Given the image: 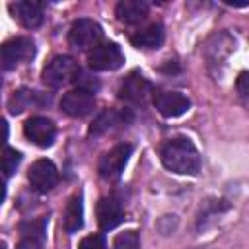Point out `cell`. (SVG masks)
Instances as JSON below:
<instances>
[{"label": "cell", "mask_w": 249, "mask_h": 249, "mask_svg": "<svg viewBox=\"0 0 249 249\" xmlns=\"http://www.w3.org/2000/svg\"><path fill=\"white\" fill-rule=\"evenodd\" d=\"M161 163L181 175H195L200 169V156L195 144L187 138H171L163 144L161 152Z\"/></svg>", "instance_id": "6da1fadb"}, {"label": "cell", "mask_w": 249, "mask_h": 249, "mask_svg": "<svg viewBox=\"0 0 249 249\" xmlns=\"http://www.w3.org/2000/svg\"><path fill=\"white\" fill-rule=\"evenodd\" d=\"M78 76H80L78 62L66 54L54 56L43 70V82L51 88H60L68 82H74Z\"/></svg>", "instance_id": "7a4b0ae2"}, {"label": "cell", "mask_w": 249, "mask_h": 249, "mask_svg": "<svg viewBox=\"0 0 249 249\" xmlns=\"http://www.w3.org/2000/svg\"><path fill=\"white\" fill-rule=\"evenodd\" d=\"M101 35H103L101 25L97 21H93V19L84 18V19H78V21L72 23V27L68 31V43L74 49H80V51H88L89 49L91 51V49H95L99 45Z\"/></svg>", "instance_id": "3957f363"}, {"label": "cell", "mask_w": 249, "mask_h": 249, "mask_svg": "<svg viewBox=\"0 0 249 249\" xmlns=\"http://www.w3.org/2000/svg\"><path fill=\"white\" fill-rule=\"evenodd\" d=\"M123 62H124V54H123L121 47L115 43L97 45L95 49H91L88 53V66L97 72L117 70L123 66Z\"/></svg>", "instance_id": "277c9868"}, {"label": "cell", "mask_w": 249, "mask_h": 249, "mask_svg": "<svg viewBox=\"0 0 249 249\" xmlns=\"http://www.w3.org/2000/svg\"><path fill=\"white\" fill-rule=\"evenodd\" d=\"M132 152V146L130 144H117L115 148H111L109 152H105L97 163V171L101 175V179L105 181H113L117 177H121L126 161H128V156Z\"/></svg>", "instance_id": "5b68a950"}, {"label": "cell", "mask_w": 249, "mask_h": 249, "mask_svg": "<svg viewBox=\"0 0 249 249\" xmlns=\"http://www.w3.org/2000/svg\"><path fill=\"white\" fill-rule=\"evenodd\" d=\"M35 56V43L29 37H14L2 45V66L12 70L21 62H27Z\"/></svg>", "instance_id": "8992f818"}, {"label": "cell", "mask_w": 249, "mask_h": 249, "mask_svg": "<svg viewBox=\"0 0 249 249\" xmlns=\"http://www.w3.org/2000/svg\"><path fill=\"white\" fill-rule=\"evenodd\" d=\"M23 134L31 144H35L39 148H49L54 144L56 126L47 117H31L23 124Z\"/></svg>", "instance_id": "52a82bcc"}, {"label": "cell", "mask_w": 249, "mask_h": 249, "mask_svg": "<svg viewBox=\"0 0 249 249\" xmlns=\"http://www.w3.org/2000/svg\"><path fill=\"white\" fill-rule=\"evenodd\" d=\"M27 179L37 193H49L58 183V169L51 160H37L29 167Z\"/></svg>", "instance_id": "ba28073f"}, {"label": "cell", "mask_w": 249, "mask_h": 249, "mask_svg": "<svg viewBox=\"0 0 249 249\" xmlns=\"http://www.w3.org/2000/svg\"><path fill=\"white\" fill-rule=\"evenodd\" d=\"M154 105L160 115H163L167 119H175L189 111L191 101L187 95H183L179 91H163L154 97Z\"/></svg>", "instance_id": "9c48e42d"}, {"label": "cell", "mask_w": 249, "mask_h": 249, "mask_svg": "<svg viewBox=\"0 0 249 249\" xmlns=\"http://www.w3.org/2000/svg\"><path fill=\"white\" fill-rule=\"evenodd\" d=\"M60 109L68 117H86L93 109V93L84 91V89H72L62 95L60 99Z\"/></svg>", "instance_id": "30bf717a"}, {"label": "cell", "mask_w": 249, "mask_h": 249, "mask_svg": "<svg viewBox=\"0 0 249 249\" xmlns=\"http://www.w3.org/2000/svg\"><path fill=\"white\" fill-rule=\"evenodd\" d=\"M124 210H123V202L117 196H103L97 202V224L101 226V230H113L115 226H119L123 222Z\"/></svg>", "instance_id": "8fae6325"}, {"label": "cell", "mask_w": 249, "mask_h": 249, "mask_svg": "<svg viewBox=\"0 0 249 249\" xmlns=\"http://www.w3.org/2000/svg\"><path fill=\"white\" fill-rule=\"evenodd\" d=\"M150 93H152V84L140 74H130L128 78H124L119 89L121 99H126L132 103H144L150 97Z\"/></svg>", "instance_id": "7c38bea8"}, {"label": "cell", "mask_w": 249, "mask_h": 249, "mask_svg": "<svg viewBox=\"0 0 249 249\" xmlns=\"http://www.w3.org/2000/svg\"><path fill=\"white\" fill-rule=\"evenodd\" d=\"M10 12L27 29L39 27L43 23V8L37 2H16L10 6Z\"/></svg>", "instance_id": "4fadbf2b"}, {"label": "cell", "mask_w": 249, "mask_h": 249, "mask_svg": "<svg viewBox=\"0 0 249 249\" xmlns=\"http://www.w3.org/2000/svg\"><path fill=\"white\" fill-rule=\"evenodd\" d=\"M119 21L123 23H128V25H134V23H140L146 19L148 16V4L142 2V0H121L117 4V10H115Z\"/></svg>", "instance_id": "5bb4252c"}, {"label": "cell", "mask_w": 249, "mask_h": 249, "mask_svg": "<svg viewBox=\"0 0 249 249\" xmlns=\"http://www.w3.org/2000/svg\"><path fill=\"white\" fill-rule=\"evenodd\" d=\"M165 39V31L161 23H152L130 37V43L138 49H158Z\"/></svg>", "instance_id": "9a60e30c"}, {"label": "cell", "mask_w": 249, "mask_h": 249, "mask_svg": "<svg viewBox=\"0 0 249 249\" xmlns=\"http://www.w3.org/2000/svg\"><path fill=\"white\" fill-rule=\"evenodd\" d=\"M62 222H64V230L68 233H74L82 228V224H84V206H82V195L80 193L74 195L68 200V204L64 208V220Z\"/></svg>", "instance_id": "2e32d148"}, {"label": "cell", "mask_w": 249, "mask_h": 249, "mask_svg": "<svg viewBox=\"0 0 249 249\" xmlns=\"http://www.w3.org/2000/svg\"><path fill=\"white\" fill-rule=\"evenodd\" d=\"M121 119H123V115L117 113V111H103V113L93 121V124L89 126V134H101V132L113 128L115 124H119Z\"/></svg>", "instance_id": "e0dca14e"}, {"label": "cell", "mask_w": 249, "mask_h": 249, "mask_svg": "<svg viewBox=\"0 0 249 249\" xmlns=\"http://www.w3.org/2000/svg\"><path fill=\"white\" fill-rule=\"evenodd\" d=\"M35 97H37V93H35V91H29V89H19V91H16V93L12 95V99H10V111H12L14 115L25 111L29 105H33Z\"/></svg>", "instance_id": "ac0fdd59"}, {"label": "cell", "mask_w": 249, "mask_h": 249, "mask_svg": "<svg viewBox=\"0 0 249 249\" xmlns=\"http://www.w3.org/2000/svg\"><path fill=\"white\" fill-rule=\"evenodd\" d=\"M23 239H35V241H43L45 237V220H31V222H23L19 226Z\"/></svg>", "instance_id": "d6986e66"}, {"label": "cell", "mask_w": 249, "mask_h": 249, "mask_svg": "<svg viewBox=\"0 0 249 249\" xmlns=\"http://www.w3.org/2000/svg\"><path fill=\"white\" fill-rule=\"evenodd\" d=\"M113 249H140L138 233L136 231H123L115 237Z\"/></svg>", "instance_id": "ffe728a7"}, {"label": "cell", "mask_w": 249, "mask_h": 249, "mask_svg": "<svg viewBox=\"0 0 249 249\" xmlns=\"http://www.w3.org/2000/svg\"><path fill=\"white\" fill-rule=\"evenodd\" d=\"M19 161H21V154H19V152H16L14 148H6V150H4V158H2L4 175H6V177H10V175L16 171V167L19 165Z\"/></svg>", "instance_id": "44dd1931"}, {"label": "cell", "mask_w": 249, "mask_h": 249, "mask_svg": "<svg viewBox=\"0 0 249 249\" xmlns=\"http://www.w3.org/2000/svg\"><path fill=\"white\" fill-rule=\"evenodd\" d=\"M78 249H109V247H107V241L101 233H91L80 241Z\"/></svg>", "instance_id": "7402d4cb"}, {"label": "cell", "mask_w": 249, "mask_h": 249, "mask_svg": "<svg viewBox=\"0 0 249 249\" xmlns=\"http://www.w3.org/2000/svg\"><path fill=\"white\" fill-rule=\"evenodd\" d=\"M237 91L241 97H249V72H241L237 78Z\"/></svg>", "instance_id": "603a6c76"}, {"label": "cell", "mask_w": 249, "mask_h": 249, "mask_svg": "<svg viewBox=\"0 0 249 249\" xmlns=\"http://www.w3.org/2000/svg\"><path fill=\"white\" fill-rule=\"evenodd\" d=\"M16 249H43V245L41 241H35V239H21Z\"/></svg>", "instance_id": "cb8c5ba5"}]
</instances>
